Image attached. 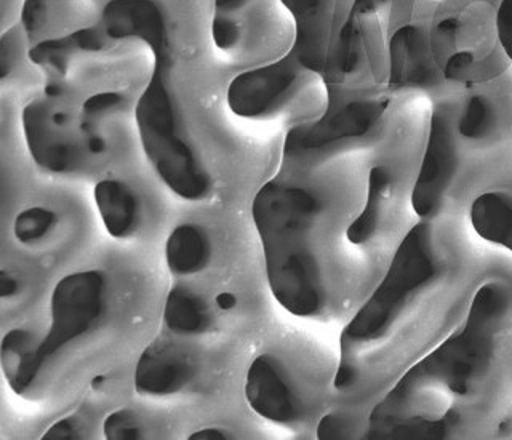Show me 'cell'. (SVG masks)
I'll return each mask as SVG.
<instances>
[{
	"mask_svg": "<svg viewBox=\"0 0 512 440\" xmlns=\"http://www.w3.org/2000/svg\"><path fill=\"white\" fill-rule=\"evenodd\" d=\"M109 39H141L154 52V72L136 104V124L149 162L176 196L200 200L212 178L180 133L175 101L168 88L172 52L164 10L156 0H111L103 13Z\"/></svg>",
	"mask_w": 512,
	"mask_h": 440,
	"instance_id": "obj_1",
	"label": "cell"
},
{
	"mask_svg": "<svg viewBox=\"0 0 512 440\" xmlns=\"http://www.w3.org/2000/svg\"><path fill=\"white\" fill-rule=\"evenodd\" d=\"M322 208L316 191L279 180L264 184L253 199L269 287L293 316L311 317L324 308V280L312 245Z\"/></svg>",
	"mask_w": 512,
	"mask_h": 440,
	"instance_id": "obj_2",
	"label": "cell"
},
{
	"mask_svg": "<svg viewBox=\"0 0 512 440\" xmlns=\"http://www.w3.org/2000/svg\"><path fill=\"white\" fill-rule=\"evenodd\" d=\"M511 301L508 285L495 280L480 285L472 296L466 324L407 368L388 396L376 405L370 426L383 423L429 391L444 389L458 397L472 394L492 367Z\"/></svg>",
	"mask_w": 512,
	"mask_h": 440,
	"instance_id": "obj_3",
	"label": "cell"
},
{
	"mask_svg": "<svg viewBox=\"0 0 512 440\" xmlns=\"http://www.w3.org/2000/svg\"><path fill=\"white\" fill-rule=\"evenodd\" d=\"M106 282L101 272L79 271L55 285L52 295V325L44 340L37 344L26 373V391L36 381L50 357L72 343L96 324L104 309Z\"/></svg>",
	"mask_w": 512,
	"mask_h": 440,
	"instance_id": "obj_4",
	"label": "cell"
},
{
	"mask_svg": "<svg viewBox=\"0 0 512 440\" xmlns=\"http://www.w3.org/2000/svg\"><path fill=\"white\" fill-rule=\"evenodd\" d=\"M384 98H362V100H340L333 95L325 116L309 127L295 128L290 132L285 151L290 156L303 152L319 151L330 144L367 135L388 109Z\"/></svg>",
	"mask_w": 512,
	"mask_h": 440,
	"instance_id": "obj_5",
	"label": "cell"
},
{
	"mask_svg": "<svg viewBox=\"0 0 512 440\" xmlns=\"http://www.w3.org/2000/svg\"><path fill=\"white\" fill-rule=\"evenodd\" d=\"M306 71L290 52L276 63L242 72L229 85V108L245 119L268 116L287 100Z\"/></svg>",
	"mask_w": 512,
	"mask_h": 440,
	"instance_id": "obj_6",
	"label": "cell"
},
{
	"mask_svg": "<svg viewBox=\"0 0 512 440\" xmlns=\"http://www.w3.org/2000/svg\"><path fill=\"white\" fill-rule=\"evenodd\" d=\"M456 168L458 152L452 124L447 114L434 112L428 146L412 191V207L416 215L423 220H431L440 212L448 189L455 180Z\"/></svg>",
	"mask_w": 512,
	"mask_h": 440,
	"instance_id": "obj_7",
	"label": "cell"
},
{
	"mask_svg": "<svg viewBox=\"0 0 512 440\" xmlns=\"http://www.w3.org/2000/svg\"><path fill=\"white\" fill-rule=\"evenodd\" d=\"M245 397L253 412L272 423H295L303 415V400L292 378L271 354H261L248 367Z\"/></svg>",
	"mask_w": 512,
	"mask_h": 440,
	"instance_id": "obj_8",
	"label": "cell"
},
{
	"mask_svg": "<svg viewBox=\"0 0 512 440\" xmlns=\"http://www.w3.org/2000/svg\"><path fill=\"white\" fill-rule=\"evenodd\" d=\"M293 13L296 24L292 52L311 72L324 76L335 45V5L333 0H282Z\"/></svg>",
	"mask_w": 512,
	"mask_h": 440,
	"instance_id": "obj_9",
	"label": "cell"
},
{
	"mask_svg": "<svg viewBox=\"0 0 512 440\" xmlns=\"http://www.w3.org/2000/svg\"><path fill=\"white\" fill-rule=\"evenodd\" d=\"M24 135L36 164L48 172H69L77 167L79 148L64 136V127L52 119L44 101H34L23 111Z\"/></svg>",
	"mask_w": 512,
	"mask_h": 440,
	"instance_id": "obj_10",
	"label": "cell"
},
{
	"mask_svg": "<svg viewBox=\"0 0 512 440\" xmlns=\"http://www.w3.org/2000/svg\"><path fill=\"white\" fill-rule=\"evenodd\" d=\"M191 359L172 344L152 343L144 349L135 368V389L143 396H170L192 378Z\"/></svg>",
	"mask_w": 512,
	"mask_h": 440,
	"instance_id": "obj_11",
	"label": "cell"
},
{
	"mask_svg": "<svg viewBox=\"0 0 512 440\" xmlns=\"http://www.w3.org/2000/svg\"><path fill=\"white\" fill-rule=\"evenodd\" d=\"M389 60L391 84H428L436 76L431 42L418 26H404L391 37Z\"/></svg>",
	"mask_w": 512,
	"mask_h": 440,
	"instance_id": "obj_12",
	"label": "cell"
},
{
	"mask_svg": "<svg viewBox=\"0 0 512 440\" xmlns=\"http://www.w3.org/2000/svg\"><path fill=\"white\" fill-rule=\"evenodd\" d=\"M95 202L101 220L116 239L132 236L140 223V207L132 189L119 180L96 183Z\"/></svg>",
	"mask_w": 512,
	"mask_h": 440,
	"instance_id": "obj_13",
	"label": "cell"
},
{
	"mask_svg": "<svg viewBox=\"0 0 512 440\" xmlns=\"http://www.w3.org/2000/svg\"><path fill=\"white\" fill-rule=\"evenodd\" d=\"M471 223L482 239L512 252V197L506 192H484L471 205Z\"/></svg>",
	"mask_w": 512,
	"mask_h": 440,
	"instance_id": "obj_14",
	"label": "cell"
},
{
	"mask_svg": "<svg viewBox=\"0 0 512 440\" xmlns=\"http://www.w3.org/2000/svg\"><path fill=\"white\" fill-rule=\"evenodd\" d=\"M392 197V175L388 168L376 165L368 175L365 207L356 220L349 224L346 237L354 245H365L376 236L383 221V213L389 208Z\"/></svg>",
	"mask_w": 512,
	"mask_h": 440,
	"instance_id": "obj_15",
	"label": "cell"
},
{
	"mask_svg": "<svg viewBox=\"0 0 512 440\" xmlns=\"http://www.w3.org/2000/svg\"><path fill=\"white\" fill-rule=\"evenodd\" d=\"M210 255V240L204 229L196 224H181L168 236L165 256L168 268L178 276L202 271L210 261Z\"/></svg>",
	"mask_w": 512,
	"mask_h": 440,
	"instance_id": "obj_16",
	"label": "cell"
},
{
	"mask_svg": "<svg viewBox=\"0 0 512 440\" xmlns=\"http://www.w3.org/2000/svg\"><path fill=\"white\" fill-rule=\"evenodd\" d=\"M164 319L167 327L180 335H199L207 332L212 324L207 303L183 287L172 288L168 293Z\"/></svg>",
	"mask_w": 512,
	"mask_h": 440,
	"instance_id": "obj_17",
	"label": "cell"
},
{
	"mask_svg": "<svg viewBox=\"0 0 512 440\" xmlns=\"http://www.w3.org/2000/svg\"><path fill=\"white\" fill-rule=\"evenodd\" d=\"M104 48V37L96 29H80L72 36L61 39L45 40L32 48L31 60L36 64L48 66L53 71L66 72L69 58L77 50L82 52H100Z\"/></svg>",
	"mask_w": 512,
	"mask_h": 440,
	"instance_id": "obj_18",
	"label": "cell"
},
{
	"mask_svg": "<svg viewBox=\"0 0 512 440\" xmlns=\"http://www.w3.org/2000/svg\"><path fill=\"white\" fill-rule=\"evenodd\" d=\"M37 344L39 343L34 340V335L23 328L10 330L2 340V348H0L2 370L16 394H23L26 391L24 380H26L29 362L36 351Z\"/></svg>",
	"mask_w": 512,
	"mask_h": 440,
	"instance_id": "obj_19",
	"label": "cell"
},
{
	"mask_svg": "<svg viewBox=\"0 0 512 440\" xmlns=\"http://www.w3.org/2000/svg\"><path fill=\"white\" fill-rule=\"evenodd\" d=\"M498 116L492 101L487 96L469 98L458 120V133L471 141L487 140L495 132Z\"/></svg>",
	"mask_w": 512,
	"mask_h": 440,
	"instance_id": "obj_20",
	"label": "cell"
},
{
	"mask_svg": "<svg viewBox=\"0 0 512 440\" xmlns=\"http://www.w3.org/2000/svg\"><path fill=\"white\" fill-rule=\"evenodd\" d=\"M56 215L44 207L26 208L16 216L13 232L21 244H36L55 228Z\"/></svg>",
	"mask_w": 512,
	"mask_h": 440,
	"instance_id": "obj_21",
	"label": "cell"
},
{
	"mask_svg": "<svg viewBox=\"0 0 512 440\" xmlns=\"http://www.w3.org/2000/svg\"><path fill=\"white\" fill-rule=\"evenodd\" d=\"M103 432L109 440H138L143 437L138 416L128 408L109 413L103 423Z\"/></svg>",
	"mask_w": 512,
	"mask_h": 440,
	"instance_id": "obj_22",
	"label": "cell"
},
{
	"mask_svg": "<svg viewBox=\"0 0 512 440\" xmlns=\"http://www.w3.org/2000/svg\"><path fill=\"white\" fill-rule=\"evenodd\" d=\"M213 40L220 50H232L236 48L240 40V28L236 21L229 16L218 15L212 24Z\"/></svg>",
	"mask_w": 512,
	"mask_h": 440,
	"instance_id": "obj_23",
	"label": "cell"
},
{
	"mask_svg": "<svg viewBox=\"0 0 512 440\" xmlns=\"http://www.w3.org/2000/svg\"><path fill=\"white\" fill-rule=\"evenodd\" d=\"M48 16L47 0H24L23 13H21V20H23L24 31L28 34H34L44 26Z\"/></svg>",
	"mask_w": 512,
	"mask_h": 440,
	"instance_id": "obj_24",
	"label": "cell"
},
{
	"mask_svg": "<svg viewBox=\"0 0 512 440\" xmlns=\"http://www.w3.org/2000/svg\"><path fill=\"white\" fill-rule=\"evenodd\" d=\"M122 103H124V96L120 95L119 92L96 93L85 101L82 111L87 117H96L106 114V112L117 108Z\"/></svg>",
	"mask_w": 512,
	"mask_h": 440,
	"instance_id": "obj_25",
	"label": "cell"
},
{
	"mask_svg": "<svg viewBox=\"0 0 512 440\" xmlns=\"http://www.w3.org/2000/svg\"><path fill=\"white\" fill-rule=\"evenodd\" d=\"M498 39L506 55L512 60V0H503L496 15Z\"/></svg>",
	"mask_w": 512,
	"mask_h": 440,
	"instance_id": "obj_26",
	"label": "cell"
},
{
	"mask_svg": "<svg viewBox=\"0 0 512 440\" xmlns=\"http://www.w3.org/2000/svg\"><path fill=\"white\" fill-rule=\"evenodd\" d=\"M349 434V423L343 416L328 413L317 426V437L324 440L344 439Z\"/></svg>",
	"mask_w": 512,
	"mask_h": 440,
	"instance_id": "obj_27",
	"label": "cell"
},
{
	"mask_svg": "<svg viewBox=\"0 0 512 440\" xmlns=\"http://www.w3.org/2000/svg\"><path fill=\"white\" fill-rule=\"evenodd\" d=\"M79 439V428L72 418H63L56 421L53 426L47 429L42 440H74Z\"/></svg>",
	"mask_w": 512,
	"mask_h": 440,
	"instance_id": "obj_28",
	"label": "cell"
},
{
	"mask_svg": "<svg viewBox=\"0 0 512 440\" xmlns=\"http://www.w3.org/2000/svg\"><path fill=\"white\" fill-rule=\"evenodd\" d=\"M18 288H20V284H18V280L12 274H8L7 271L0 272V296L4 300L15 296L18 293Z\"/></svg>",
	"mask_w": 512,
	"mask_h": 440,
	"instance_id": "obj_29",
	"label": "cell"
},
{
	"mask_svg": "<svg viewBox=\"0 0 512 440\" xmlns=\"http://www.w3.org/2000/svg\"><path fill=\"white\" fill-rule=\"evenodd\" d=\"M386 0H354L352 4V15L367 16L375 13Z\"/></svg>",
	"mask_w": 512,
	"mask_h": 440,
	"instance_id": "obj_30",
	"label": "cell"
},
{
	"mask_svg": "<svg viewBox=\"0 0 512 440\" xmlns=\"http://www.w3.org/2000/svg\"><path fill=\"white\" fill-rule=\"evenodd\" d=\"M229 439V434L223 429L207 428L200 429L189 436V440H226Z\"/></svg>",
	"mask_w": 512,
	"mask_h": 440,
	"instance_id": "obj_31",
	"label": "cell"
},
{
	"mask_svg": "<svg viewBox=\"0 0 512 440\" xmlns=\"http://www.w3.org/2000/svg\"><path fill=\"white\" fill-rule=\"evenodd\" d=\"M85 141H87L88 152H92V154H95V156H98V154H104V152H106V141H104L101 136L90 135V133H88L87 140Z\"/></svg>",
	"mask_w": 512,
	"mask_h": 440,
	"instance_id": "obj_32",
	"label": "cell"
},
{
	"mask_svg": "<svg viewBox=\"0 0 512 440\" xmlns=\"http://www.w3.org/2000/svg\"><path fill=\"white\" fill-rule=\"evenodd\" d=\"M216 304H218V308L221 311H231V309L236 308V295H232L229 292L220 293V295L216 296Z\"/></svg>",
	"mask_w": 512,
	"mask_h": 440,
	"instance_id": "obj_33",
	"label": "cell"
},
{
	"mask_svg": "<svg viewBox=\"0 0 512 440\" xmlns=\"http://www.w3.org/2000/svg\"><path fill=\"white\" fill-rule=\"evenodd\" d=\"M245 0H216V8L221 12H231L236 8L242 7Z\"/></svg>",
	"mask_w": 512,
	"mask_h": 440,
	"instance_id": "obj_34",
	"label": "cell"
},
{
	"mask_svg": "<svg viewBox=\"0 0 512 440\" xmlns=\"http://www.w3.org/2000/svg\"><path fill=\"white\" fill-rule=\"evenodd\" d=\"M103 383H104L103 375L95 376V378H93V381H92V388L98 389V388H100L101 384H103Z\"/></svg>",
	"mask_w": 512,
	"mask_h": 440,
	"instance_id": "obj_35",
	"label": "cell"
}]
</instances>
